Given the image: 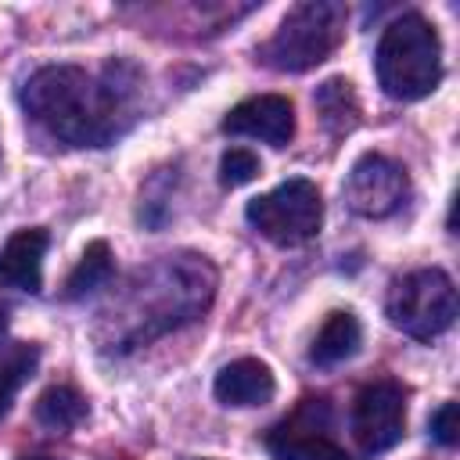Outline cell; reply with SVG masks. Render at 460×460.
<instances>
[{
    "instance_id": "cell-11",
    "label": "cell",
    "mask_w": 460,
    "mask_h": 460,
    "mask_svg": "<svg viewBox=\"0 0 460 460\" xmlns=\"http://www.w3.org/2000/svg\"><path fill=\"white\" fill-rule=\"evenodd\" d=\"M43 252H47V230L25 226L7 237L0 248V284L14 291H40L43 284Z\"/></svg>"
},
{
    "instance_id": "cell-13",
    "label": "cell",
    "mask_w": 460,
    "mask_h": 460,
    "mask_svg": "<svg viewBox=\"0 0 460 460\" xmlns=\"http://www.w3.org/2000/svg\"><path fill=\"white\" fill-rule=\"evenodd\" d=\"M359 341H363V331H359V320L349 313V309H338L323 320V327L316 331V341L309 349V359L320 363V367H334V363H345L359 352Z\"/></svg>"
},
{
    "instance_id": "cell-2",
    "label": "cell",
    "mask_w": 460,
    "mask_h": 460,
    "mask_svg": "<svg viewBox=\"0 0 460 460\" xmlns=\"http://www.w3.org/2000/svg\"><path fill=\"white\" fill-rule=\"evenodd\" d=\"M216 295V270L205 255L180 252L165 255L155 266L140 270L122 298L101 313L97 338L115 349H137L147 345L190 320H198Z\"/></svg>"
},
{
    "instance_id": "cell-19",
    "label": "cell",
    "mask_w": 460,
    "mask_h": 460,
    "mask_svg": "<svg viewBox=\"0 0 460 460\" xmlns=\"http://www.w3.org/2000/svg\"><path fill=\"white\" fill-rule=\"evenodd\" d=\"M431 438L438 446H456L460 438V428H456V402H442L435 413H431Z\"/></svg>"
},
{
    "instance_id": "cell-9",
    "label": "cell",
    "mask_w": 460,
    "mask_h": 460,
    "mask_svg": "<svg viewBox=\"0 0 460 460\" xmlns=\"http://www.w3.org/2000/svg\"><path fill=\"white\" fill-rule=\"evenodd\" d=\"M323 410V399H305L284 424H277L266 435V449L273 460H352L323 428H316V413Z\"/></svg>"
},
{
    "instance_id": "cell-14",
    "label": "cell",
    "mask_w": 460,
    "mask_h": 460,
    "mask_svg": "<svg viewBox=\"0 0 460 460\" xmlns=\"http://www.w3.org/2000/svg\"><path fill=\"white\" fill-rule=\"evenodd\" d=\"M111 248H108V241H90L86 244V252L79 255V262H75V270L68 273V280H65V298H86L90 291H97V288H104L108 280H111Z\"/></svg>"
},
{
    "instance_id": "cell-15",
    "label": "cell",
    "mask_w": 460,
    "mask_h": 460,
    "mask_svg": "<svg viewBox=\"0 0 460 460\" xmlns=\"http://www.w3.org/2000/svg\"><path fill=\"white\" fill-rule=\"evenodd\" d=\"M86 417V399L72 385H50L36 399V420L50 431H68Z\"/></svg>"
},
{
    "instance_id": "cell-4",
    "label": "cell",
    "mask_w": 460,
    "mask_h": 460,
    "mask_svg": "<svg viewBox=\"0 0 460 460\" xmlns=\"http://www.w3.org/2000/svg\"><path fill=\"white\" fill-rule=\"evenodd\" d=\"M345 7L334 0H305L291 7L259 58L277 72H305L327 61L345 36Z\"/></svg>"
},
{
    "instance_id": "cell-1",
    "label": "cell",
    "mask_w": 460,
    "mask_h": 460,
    "mask_svg": "<svg viewBox=\"0 0 460 460\" xmlns=\"http://www.w3.org/2000/svg\"><path fill=\"white\" fill-rule=\"evenodd\" d=\"M137 72L126 61L90 75L79 65H47L22 86V108L50 137L72 147H104L133 119Z\"/></svg>"
},
{
    "instance_id": "cell-20",
    "label": "cell",
    "mask_w": 460,
    "mask_h": 460,
    "mask_svg": "<svg viewBox=\"0 0 460 460\" xmlns=\"http://www.w3.org/2000/svg\"><path fill=\"white\" fill-rule=\"evenodd\" d=\"M4 327H7V313H4V305H0V334H4Z\"/></svg>"
},
{
    "instance_id": "cell-5",
    "label": "cell",
    "mask_w": 460,
    "mask_h": 460,
    "mask_svg": "<svg viewBox=\"0 0 460 460\" xmlns=\"http://www.w3.org/2000/svg\"><path fill=\"white\" fill-rule=\"evenodd\" d=\"M385 313L392 327L417 341H431L456 320V288L442 270H413L399 277L388 291Z\"/></svg>"
},
{
    "instance_id": "cell-7",
    "label": "cell",
    "mask_w": 460,
    "mask_h": 460,
    "mask_svg": "<svg viewBox=\"0 0 460 460\" xmlns=\"http://www.w3.org/2000/svg\"><path fill=\"white\" fill-rule=\"evenodd\" d=\"M406 194H410V176L388 155L367 151L352 162L349 180H345V201L356 216L385 219L406 201Z\"/></svg>"
},
{
    "instance_id": "cell-16",
    "label": "cell",
    "mask_w": 460,
    "mask_h": 460,
    "mask_svg": "<svg viewBox=\"0 0 460 460\" xmlns=\"http://www.w3.org/2000/svg\"><path fill=\"white\" fill-rule=\"evenodd\" d=\"M316 108L327 122L331 133H349L356 126V115H359V104H356V93H352V83L345 79H327L320 90H316Z\"/></svg>"
},
{
    "instance_id": "cell-17",
    "label": "cell",
    "mask_w": 460,
    "mask_h": 460,
    "mask_svg": "<svg viewBox=\"0 0 460 460\" xmlns=\"http://www.w3.org/2000/svg\"><path fill=\"white\" fill-rule=\"evenodd\" d=\"M36 359H40V352H36L32 345H18V349H11L7 359L0 363V417L11 410V399H14L18 385L32 374Z\"/></svg>"
},
{
    "instance_id": "cell-8",
    "label": "cell",
    "mask_w": 460,
    "mask_h": 460,
    "mask_svg": "<svg viewBox=\"0 0 460 460\" xmlns=\"http://www.w3.org/2000/svg\"><path fill=\"white\" fill-rule=\"evenodd\" d=\"M406 431V392L395 381H370L352 402V435L367 453L392 449Z\"/></svg>"
},
{
    "instance_id": "cell-6",
    "label": "cell",
    "mask_w": 460,
    "mask_h": 460,
    "mask_svg": "<svg viewBox=\"0 0 460 460\" xmlns=\"http://www.w3.org/2000/svg\"><path fill=\"white\" fill-rule=\"evenodd\" d=\"M244 216L266 241H273L280 248H295V244H305L320 234L323 201H320L316 183L298 176V180H284L270 194L252 198Z\"/></svg>"
},
{
    "instance_id": "cell-18",
    "label": "cell",
    "mask_w": 460,
    "mask_h": 460,
    "mask_svg": "<svg viewBox=\"0 0 460 460\" xmlns=\"http://www.w3.org/2000/svg\"><path fill=\"white\" fill-rule=\"evenodd\" d=\"M259 172H262L259 155H252L248 147H230V151L219 158V183H223V187H244V183H252Z\"/></svg>"
},
{
    "instance_id": "cell-12",
    "label": "cell",
    "mask_w": 460,
    "mask_h": 460,
    "mask_svg": "<svg viewBox=\"0 0 460 460\" xmlns=\"http://www.w3.org/2000/svg\"><path fill=\"white\" fill-rule=\"evenodd\" d=\"M216 399L226 402V406H262L273 399L277 392V381H273V370L262 363V359H234L226 363L219 374H216V385H212Z\"/></svg>"
},
{
    "instance_id": "cell-3",
    "label": "cell",
    "mask_w": 460,
    "mask_h": 460,
    "mask_svg": "<svg viewBox=\"0 0 460 460\" xmlns=\"http://www.w3.org/2000/svg\"><path fill=\"white\" fill-rule=\"evenodd\" d=\"M377 83L395 101L428 97L442 79V43L428 18L402 14L395 18L377 43L374 54Z\"/></svg>"
},
{
    "instance_id": "cell-10",
    "label": "cell",
    "mask_w": 460,
    "mask_h": 460,
    "mask_svg": "<svg viewBox=\"0 0 460 460\" xmlns=\"http://www.w3.org/2000/svg\"><path fill=\"white\" fill-rule=\"evenodd\" d=\"M223 129L234 137H252V140L284 147L295 137V108L280 93H259L234 104L223 119Z\"/></svg>"
},
{
    "instance_id": "cell-21",
    "label": "cell",
    "mask_w": 460,
    "mask_h": 460,
    "mask_svg": "<svg viewBox=\"0 0 460 460\" xmlns=\"http://www.w3.org/2000/svg\"><path fill=\"white\" fill-rule=\"evenodd\" d=\"M18 460H54V456H18Z\"/></svg>"
}]
</instances>
